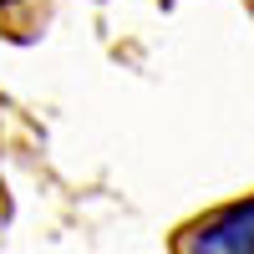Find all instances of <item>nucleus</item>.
<instances>
[{
    "instance_id": "1",
    "label": "nucleus",
    "mask_w": 254,
    "mask_h": 254,
    "mask_svg": "<svg viewBox=\"0 0 254 254\" xmlns=\"http://www.w3.org/2000/svg\"><path fill=\"white\" fill-rule=\"evenodd\" d=\"M178 254H254V198L188 224L178 234Z\"/></svg>"
}]
</instances>
